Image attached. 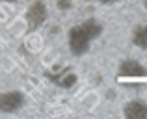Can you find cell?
Listing matches in <instances>:
<instances>
[{"label":"cell","mask_w":147,"mask_h":119,"mask_svg":"<svg viewBox=\"0 0 147 119\" xmlns=\"http://www.w3.org/2000/svg\"><path fill=\"white\" fill-rule=\"evenodd\" d=\"M104 24L95 17L73 24L67 30V48L73 58H84L93 48V45L102 37Z\"/></svg>","instance_id":"1"},{"label":"cell","mask_w":147,"mask_h":119,"mask_svg":"<svg viewBox=\"0 0 147 119\" xmlns=\"http://www.w3.org/2000/svg\"><path fill=\"white\" fill-rule=\"evenodd\" d=\"M115 80L127 87L147 86V65L136 58H123L115 69Z\"/></svg>","instance_id":"2"},{"label":"cell","mask_w":147,"mask_h":119,"mask_svg":"<svg viewBox=\"0 0 147 119\" xmlns=\"http://www.w3.org/2000/svg\"><path fill=\"white\" fill-rule=\"evenodd\" d=\"M49 21V6L45 0H34L28 4L22 15V22H24L26 34H34L39 28H43Z\"/></svg>","instance_id":"3"},{"label":"cell","mask_w":147,"mask_h":119,"mask_svg":"<svg viewBox=\"0 0 147 119\" xmlns=\"http://www.w3.org/2000/svg\"><path fill=\"white\" fill-rule=\"evenodd\" d=\"M28 106V95L22 89L0 91V114L2 116H17Z\"/></svg>","instance_id":"4"},{"label":"cell","mask_w":147,"mask_h":119,"mask_svg":"<svg viewBox=\"0 0 147 119\" xmlns=\"http://www.w3.org/2000/svg\"><path fill=\"white\" fill-rule=\"evenodd\" d=\"M121 116L125 119H147V101L142 97H134L123 104Z\"/></svg>","instance_id":"5"},{"label":"cell","mask_w":147,"mask_h":119,"mask_svg":"<svg viewBox=\"0 0 147 119\" xmlns=\"http://www.w3.org/2000/svg\"><path fill=\"white\" fill-rule=\"evenodd\" d=\"M130 43L138 48V50L147 52V22L136 24L130 32Z\"/></svg>","instance_id":"6"},{"label":"cell","mask_w":147,"mask_h":119,"mask_svg":"<svg viewBox=\"0 0 147 119\" xmlns=\"http://www.w3.org/2000/svg\"><path fill=\"white\" fill-rule=\"evenodd\" d=\"M88 2L99 4V6H115V4H119L121 0H88Z\"/></svg>","instance_id":"7"},{"label":"cell","mask_w":147,"mask_h":119,"mask_svg":"<svg viewBox=\"0 0 147 119\" xmlns=\"http://www.w3.org/2000/svg\"><path fill=\"white\" fill-rule=\"evenodd\" d=\"M19 2V0H0V4H15Z\"/></svg>","instance_id":"8"},{"label":"cell","mask_w":147,"mask_h":119,"mask_svg":"<svg viewBox=\"0 0 147 119\" xmlns=\"http://www.w3.org/2000/svg\"><path fill=\"white\" fill-rule=\"evenodd\" d=\"M0 61H2V45H0Z\"/></svg>","instance_id":"9"},{"label":"cell","mask_w":147,"mask_h":119,"mask_svg":"<svg viewBox=\"0 0 147 119\" xmlns=\"http://www.w3.org/2000/svg\"><path fill=\"white\" fill-rule=\"evenodd\" d=\"M144 7H145V9H147V0H144Z\"/></svg>","instance_id":"10"}]
</instances>
